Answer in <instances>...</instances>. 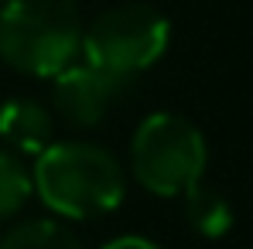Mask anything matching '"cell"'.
<instances>
[{
    "label": "cell",
    "instance_id": "obj_1",
    "mask_svg": "<svg viewBox=\"0 0 253 249\" xmlns=\"http://www.w3.org/2000/svg\"><path fill=\"white\" fill-rule=\"evenodd\" d=\"M35 191L65 218H99L124 202L126 181L120 161L96 143H48L31 171Z\"/></svg>",
    "mask_w": 253,
    "mask_h": 249
},
{
    "label": "cell",
    "instance_id": "obj_2",
    "mask_svg": "<svg viewBox=\"0 0 253 249\" xmlns=\"http://www.w3.org/2000/svg\"><path fill=\"white\" fill-rule=\"evenodd\" d=\"M83 17L76 0H3L0 58L24 72L51 79L79 58Z\"/></svg>",
    "mask_w": 253,
    "mask_h": 249
},
{
    "label": "cell",
    "instance_id": "obj_3",
    "mask_svg": "<svg viewBox=\"0 0 253 249\" xmlns=\"http://www.w3.org/2000/svg\"><path fill=\"white\" fill-rule=\"evenodd\" d=\"M206 161L209 150L202 130L178 113H151L137 126L130 143L133 178L161 198H174L195 188L206 174Z\"/></svg>",
    "mask_w": 253,
    "mask_h": 249
},
{
    "label": "cell",
    "instance_id": "obj_4",
    "mask_svg": "<svg viewBox=\"0 0 253 249\" xmlns=\"http://www.w3.org/2000/svg\"><path fill=\"white\" fill-rule=\"evenodd\" d=\"M168 41L171 24L161 10L151 3H117L83 28L79 55L113 75L133 79L168 51Z\"/></svg>",
    "mask_w": 253,
    "mask_h": 249
},
{
    "label": "cell",
    "instance_id": "obj_5",
    "mask_svg": "<svg viewBox=\"0 0 253 249\" xmlns=\"http://www.w3.org/2000/svg\"><path fill=\"white\" fill-rule=\"evenodd\" d=\"M51 103L55 113L72 126H96L120 99L130 79L113 75L85 58H76L58 75H51Z\"/></svg>",
    "mask_w": 253,
    "mask_h": 249
},
{
    "label": "cell",
    "instance_id": "obj_6",
    "mask_svg": "<svg viewBox=\"0 0 253 249\" xmlns=\"http://www.w3.org/2000/svg\"><path fill=\"white\" fill-rule=\"evenodd\" d=\"M51 113L44 109L38 99H7L0 106V137L21 154H42L51 143Z\"/></svg>",
    "mask_w": 253,
    "mask_h": 249
},
{
    "label": "cell",
    "instance_id": "obj_7",
    "mask_svg": "<svg viewBox=\"0 0 253 249\" xmlns=\"http://www.w3.org/2000/svg\"><path fill=\"white\" fill-rule=\"evenodd\" d=\"M185 218L188 225L206 236V239H219L233 229V208L226 202V195H219L215 188H206L202 181L195 188H188L185 195Z\"/></svg>",
    "mask_w": 253,
    "mask_h": 249
},
{
    "label": "cell",
    "instance_id": "obj_8",
    "mask_svg": "<svg viewBox=\"0 0 253 249\" xmlns=\"http://www.w3.org/2000/svg\"><path fill=\"white\" fill-rule=\"evenodd\" d=\"M0 249H83V243L62 229L58 222H48V218H35V222H24L17 229H10Z\"/></svg>",
    "mask_w": 253,
    "mask_h": 249
},
{
    "label": "cell",
    "instance_id": "obj_9",
    "mask_svg": "<svg viewBox=\"0 0 253 249\" xmlns=\"http://www.w3.org/2000/svg\"><path fill=\"white\" fill-rule=\"evenodd\" d=\"M31 191H35V181L24 161L14 150H0V218L21 212Z\"/></svg>",
    "mask_w": 253,
    "mask_h": 249
},
{
    "label": "cell",
    "instance_id": "obj_10",
    "mask_svg": "<svg viewBox=\"0 0 253 249\" xmlns=\"http://www.w3.org/2000/svg\"><path fill=\"white\" fill-rule=\"evenodd\" d=\"M103 249H161V246H154L151 239H140V236H120V239L106 243Z\"/></svg>",
    "mask_w": 253,
    "mask_h": 249
},
{
    "label": "cell",
    "instance_id": "obj_11",
    "mask_svg": "<svg viewBox=\"0 0 253 249\" xmlns=\"http://www.w3.org/2000/svg\"><path fill=\"white\" fill-rule=\"evenodd\" d=\"M0 3H3V0H0Z\"/></svg>",
    "mask_w": 253,
    "mask_h": 249
}]
</instances>
